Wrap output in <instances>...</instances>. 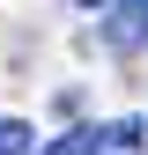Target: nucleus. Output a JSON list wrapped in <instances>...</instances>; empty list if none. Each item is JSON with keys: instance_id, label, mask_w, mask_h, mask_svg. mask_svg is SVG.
<instances>
[{"instance_id": "nucleus-1", "label": "nucleus", "mask_w": 148, "mask_h": 155, "mask_svg": "<svg viewBox=\"0 0 148 155\" xmlns=\"http://www.w3.org/2000/svg\"><path fill=\"white\" fill-rule=\"evenodd\" d=\"M141 30H148V0H126V8L104 22V37H111V45H141Z\"/></svg>"}, {"instance_id": "nucleus-2", "label": "nucleus", "mask_w": 148, "mask_h": 155, "mask_svg": "<svg viewBox=\"0 0 148 155\" xmlns=\"http://www.w3.org/2000/svg\"><path fill=\"white\" fill-rule=\"evenodd\" d=\"M30 140H37V133L22 118H0V155H30Z\"/></svg>"}, {"instance_id": "nucleus-3", "label": "nucleus", "mask_w": 148, "mask_h": 155, "mask_svg": "<svg viewBox=\"0 0 148 155\" xmlns=\"http://www.w3.org/2000/svg\"><path fill=\"white\" fill-rule=\"evenodd\" d=\"M96 140H104V133H96V126H82V133H67V140H52L45 155H96Z\"/></svg>"}, {"instance_id": "nucleus-4", "label": "nucleus", "mask_w": 148, "mask_h": 155, "mask_svg": "<svg viewBox=\"0 0 148 155\" xmlns=\"http://www.w3.org/2000/svg\"><path fill=\"white\" fill-rule=\"evenodd\" d=\"M141 133H148L141 118H111V126H104V140H111V148H133V140H141Z\"/></svg>"}, {"instance_id": "nucleus-5", "label": "nucleus", "mask_w": 148, "mask_h": 155, "mask_svg": "<svg viewBox=\"0 0 148 155\" xmlns=\"http://www.w3.org/2000/svg\"><path fill=\"white\" fill-rule=\"evenodd\" d=\"M74 8H104V0H74Z\"/></svg>"}]
</instances>
